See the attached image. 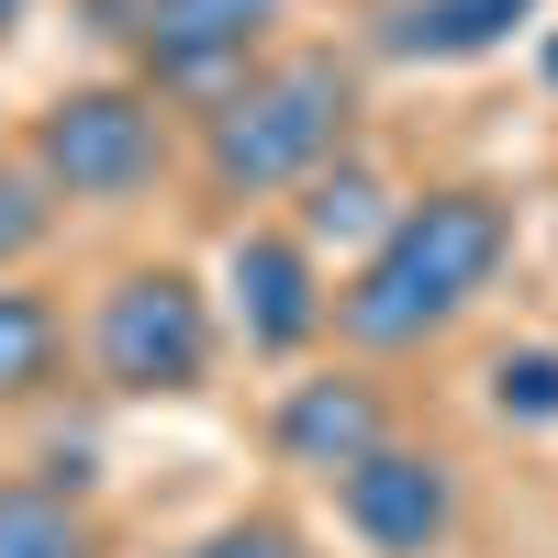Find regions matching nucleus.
Returning <instances> with one entry per match:
<instances>
[{
	"label": "nucleus",
	"mask_w": 558,
	"mask_h": 558,
	"mask_svg": "<svg viewBox=\"0 0 558 558\" xmlns=\"http://www.w3.org/2000/svg\"><path fill=\"white\" fill-rule=\"evenodd\" d=\"M514 246H525L514 191H492V179H436V191H413L402 223L336 279V347L380 368V357H413V347L458 336V324L502 291Z\"/></svg>",
	"instance_id": "obj_1"
},
{
	"label": "nucleus",
	"mask_w": 558,
	"mask_h": 558,
	"mask_svg": "<svg viewBox=\"0 0 558 558\" xmlns=\"http://www.w3.org/2000/svg\"><path fill=\"white\" fill-rule=\"evenodd\" d=\"M357 45H279L257 78H235L213 112H191V179L213 213L302 202L324 168L357 146Z\"/></svg>",
	"instance_id": "obj_2"
},
{
	"label": "nucleus",
	"mask_w": 558,
	"mask_h": 558,
	"mask_svg": "<svg viewBox=\"0 0 558 558\" xmlns=\"http://www.w3.org/2000/svg\"><path fill=\"white\" fill-rule=\"evenodd\" d=\"M223 357V302L202 291V268L134 257L101 279V302L78 313V368L112 402H191Z\"/></svg>",
	"instance_id": "obj_3"
},
{
	"label": "nucleus",
	"mask_w": 558,
	"mask_h": 558,
	"mask_svg": "<svg viewBox=\"0 0 558 558\" xmlns=\"http://www.w3.org/2000/svg\"><path fill=\"white\" fill-rule=\"evenodd\" d=\"M23 157L68 213H123L179 168V123L146 78H78L23 112Z\"/></svg>",
	"instance_id": "obj_4"
},
{
	"label": "nucleus",
	"mask_w": 558,
	"mask_h": 558,
	"mask_svg": "<svg viewBox=\"0 0 558 558\" xmlns=\"http://www.w3.org/2000/svg\"><path fill=\"white\" fill-rule=\"evenodd\" d=\"M291 23V0H134L123 12V78H146L168 112H213L235 78H257Z\"/></svg>",
	"instance_id": "obj_5"
},
{
	"label": "nucleus",
	"mask_w": 558,
	"mask_h": 558,
	"mask_svg": "<svg viewBox=\"0 0 558 558\" xmlns=\"http://www.w3.org/2000/svg\"><path fill=\"white\" fill-rule=\"evenodd\" d=\"M458 514H470V470H458L447 447H425V436L368 447L336 481V525H347L357 558H436L458 536Z\"/></svg>",
	"instance_id": "obj_6"
},
{
	"label": "nucleus",
	"mask_w": 558,
	"mask_h": 558,
	"mask_svg": "<svg viewBox=\"0 0 558 558\" xmlns=\"http://www.w3.org/2000/svg\"><path fill=\"white\" fill-rule=\"evenodd\" d=\"M223 324L257 357H313L336 336V268L302 246V223H235L223 235Z\"/></svg>",
	"instance_id": "obj_7"
},
{
	"label": "nucleus",
	"mask_w": 558,
	"mask_h": 558,
	"mask_svg": "<svg viewBox=\"0 0 558 558\" xmlns=\"http://www.w3.org/2000/svg\"><path fill=\"white\" fill-rule=\"evenodd\" d=\"M391 436H402V413H391V391H380V368H368V357L302 368V380H279V402H268L279 470H302V481H324V492H336L368 447H391Z\"/></svg>",
	"instance_id": "obj_8"
},
{
	"label": "nucleus",
	"mask_w": 558,
	"mask_h": 558,
	"mask_svg": "<svg viewBox=\"0 0 558 558\" xmlns=\"http://www.w3.org/2000/svg\"><path fill=\"white\" fill-rule=\"evenodd\" d=\"M536 12L547 0H368L357 57L368 68H481V57L536 34Z\"/></svg>",
	"instance_id": "obj_9"
},
{
	"label": "nucleus",
	"mask_w": 558,
	"mask_h": 558,
	"mask_svg": "<svg viewBox=\"0 0 558 558\" xmlns=\"http://www.w3.org/2000/svg\"><path fill=\"white\" fill-rule=\"evenodd\" d=\"M402 202H413L402 179H391L380 157H368V146H347V157H336V168H324L313 191L291 202V223H302V246H313L324 268L347 279V268H357V257H368V246H380L391 223H402Z\"/></svg>",
	"instance_id": "obj_10"
},
{
	"label": "nucleus",
	"mask_w": 558,
	"mask_h": 558,
	"mask_svg": "<svg viewBox=\"0 0 558 558\" xmlns=\"http://www.w3.org/2000/svg\"><path fill=\"white\" fill-rule=\"evenodd\" d=\"M68 302L57 291H34V279H0V413L12 402H45V391H68Z\"/></svg>",
	"instance_id": "obj_11"
},
{
	"label": "nucleus",
	"mask_w": 558,
	"mask_h": 558,
	"mask_svg": "<svg viewBox=\"0 0 558 558\" xmlns=\"http://www.w3.org/2000/svg\"><path fill=\"white\" fill-rule=\"evenodd\" d=\"M0 558H112V536L68 481H0Z\"/></svg>",
	"instance_id": "obj_12"
},
{
	"label": "nucleus",
	"mask_w": 558,
	"mask_h": 558,
	"mask_svg": "<svg viewBox=\"0 0 558 558\" xmlns=\"http://www.w3.org/2000/svg\"><path fill=\"white\" fill-rule=\"evenodd\" d=\"M57 191H45V179H34V157L23 146H0V279H23L34 257H45V235H57Z\"/></svg>",
	"instance_id": "obj_13"
},
{
	"label": "nucleus",
	"mask_w": 558,
	"mask_h": 558,
	"mask_svg": "<svg viewBox=\"0 0 558 558\" xmlns=\"http://www.w3.org/2000/svg\"><path fill=\"white\" fill-rule=\"evenodd\" d=\"M157 558H324L279 502H235V514H213L202 536H179V547H157Z\"/></svg>",
	"instance_id": "obj_14"
},
{
	"label": "nucleus",
	"mask_w": 558,
	"mask_h": 558,
	"mask_svg": "<svg viewBox=\"0 0 558 558\" xmlns=\"http://www.w3.org/2000/svg\"><path fill=\"white\" fill-rule=\"evenodd\" d=\"M492 413L525 425V436H547L558 425V347H502L492 357Z\"/></svg>",
	"instance_id": "obj_15"
},
{
	"label": "nucleus",
	"mask_w": 558,
	"mask_h": 558,
	"mask_svg": "<svg viewBox=\"0 0 558 558\" xmlns=\"http://www.w3.org/2000/svg\"><path fill=\"white\" fill-rule=\"evenodd\" d=\"M23 23H34V0H0V45H12V34H23Z\"/></svg>",
	"instance_id": "obj_16"
}]
</instances>
